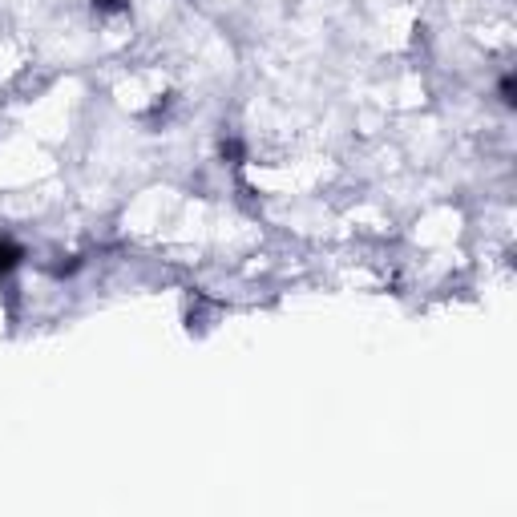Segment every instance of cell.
Segmentation results:
<instances>
[{
	"mask_svg": "<svg viewBox=\"0 0 517 517\" xmlns=\"http://www.w3.org/2000/svg\"><path fill=\"white\" fill-rule=\"evenodd\" d=\"M219 154H223V162H231V166H243V162H247V146H243L239 138H223V142H219Z\"/></svg>",
	"mask_w": 517,
	"mask_h": 517,
	"instance_id": "obj_2",
	"label": "cell"
},
{
	"mask_svg": "<svg viewBox=\"0 0 517 517\" xmlns=\"http://www.w3.org/2000/svg\"><path fill=\"white\" fill-rule=\"evenodd\" d=\"M126 9H130V0H93V13H101V17H118Z\"/></svg>",
	"mask_w": 517,
	"mask_h": 517,
	"instance_id": "obj_3",
	"label": "cell"
},
{
	"mask_svg": "<svg viewBox=\"0 0 517 517\" xmlns=\"http://www.w3.org/2000/svg\"><path fill=\"white\" fill-rule=\"evenodd\" d=\"M21 263H25V247L13 243V239H0V279L13 275Z\"/></svg>",
	"mask_w": 517,
	"mask_h": 517,
	"instance_id": "obj_1",
	"label": "cell"
},
{
	"mask_svg": "<svg viewBox=\"0 0 517 517\" xmlns=\"http://www.w3.org/2000/svg\"><path fill=\"white\" fill-rule=\"evenodd\" d=\"M497 93H501L505 106H517V77H513V73H505V77H501V85H497Z\"/></svg>",
	"mask_w": 517,
	"mask_h": 517,
	"instance_id": "obj_4",
	"label": "cell"
}]
</instances>
